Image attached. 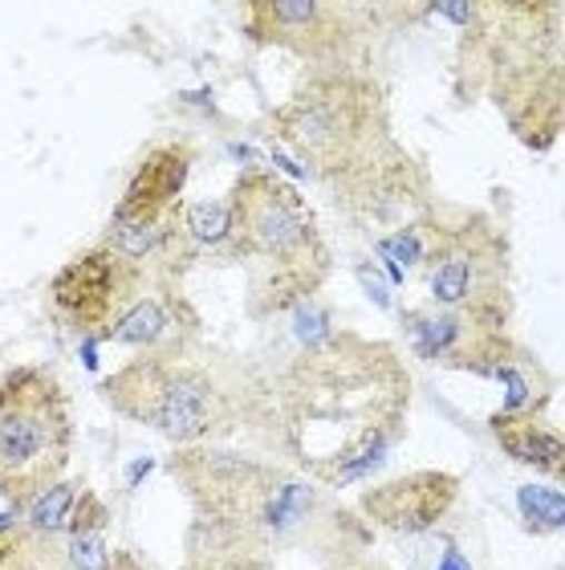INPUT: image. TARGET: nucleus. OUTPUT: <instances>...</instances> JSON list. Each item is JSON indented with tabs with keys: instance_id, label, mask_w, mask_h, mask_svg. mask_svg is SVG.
Here are the masks:
<instances>
[{
	"instance_id": "f257e3e1",
	"label": "nucleus",
	"mask_w": 565,
	"mask_h": 570,
	"mask_svg": "<svg viewBox=\"0 0 565 570\" xmlns=\"http://www.w3.org/2000/svg\"><path fill=\"white\" fill-rule=\"evenodd\" d=\"M412 380L387 343L338 334L297 355L272 383L269 432L294 473L341 489L366 476L403 432Z\"/></svg>"
},
{
	"instance_id": "a211bd4d",
	"label": "nucleus",
	"mask_w": 565,
	"mask_h": 570,
	"mask_svg": "<svg viewBox=\"0 0 565 570\" xmlns=\"http://www.w3.org/2000/svg\"><path fill=\"white\" fill-rule=\"evenodd\" d=\"M521 513L525 518H542L545 530H562V493L557 489H521Z\"/></svg>"
},
{
	"instance_id": "9d476101",
	"label": "nucleus",
	"mask_w": 565,
	"mask_h": 570,
	"mask_svg": "<svg viewBox=\"0 0 565 570\" xmlns=\"http://www.w3.org/2000/svg\"><path fill=\"white\" fill-rule=\"evenodd\" d=\"M407 338L424 358H436V363H456V367H480L496 371L500 367V351H505V338H500V326L496 322H484L476 314H464V309H412L407 314Z\"/></svg>"
},
{
	"instance_id": "7ed1b4c3",
	"label": "nucleus",
	"mask_w": 565,
	"mask_h": 570,
	"mask_svg": "<svg viewBox=\"0 0 565 570\" xmlns=\"http://www.w3.org/2000/svg\"><path fill=\"white\" fill-rule=\"evenodd\" d=\"M225 208L228 245L248 269V306L257 314L301 306L330 277V249L318 216L289 179L248 167L228 188Z\"/></svg>"
},
{
	"instance_id": "f8f14e48",
	"label": "nucleus",
	"mask_w": 565,
	"mask_h": 570,
	"mask_svg": "<svg viewBox=\"0 0 565 570\" xmlns=\"http://www.w3.org/2000/svg\"><path fill=\"white\" fill-rule=\"evenodd\" d=\"M191 176V151L188 142H159L142 155V164L135 167L127 191L115 208V220H151V216H167L184 208L179 191Z\"/></svg>"
},
{
	"instance_id": "6ab92c4d",
	"label": "nucleus",
	"mask_w": 565,
	"mask_h": 570,
	"mask_svg": "<svg viewBox=\"0 0 565 570\" xmlns=\"http://www.w3.org/2000/svg\"><path fill=\"white\" fill-rule=\"evenodd\" d=\"M107 570H147L135 554H127V550H118V554H110V567Z\"/></svg>"
},
{
	"instance_id": "0eeeda50",
	"label": "nucleus",
	"mask_w": 565,
	"mask_h": 570,
	"mask_svg": "<svg viewBox=\"0 0 565 570\" xmlns=\"http://www.w3.org/2000/svg\"><path fill=\"white\" fill-rule=\"evenodd\" d=\"M73 449L70 395L46 367L0 371V498L33 505L58 485Z\"/></svg>"
},
{
	"instance_id": "ddd939ff",
	"label": "nucleus",
	"mask_w": 565,
	"mask_h": 570,
	"mask_svg": "<svg viewBox=\"0 0 565 570\" xmlns=\"http://www.w3.org/2000/svg\"><path fill=\"white\" fill-rule=\"evenodd\" d=\"M179 570H272V559L257 542H245V538L200 522L191 530L188 559Z\"/></svg>"
},
{
	"instance_id": "f3484780",
	"label": "nucleus",
	"mask_w": 565,
	"mask_h": 570,
	"mask_svg": "<svg viewBox=\"0 0 565 570\" xmlns=\"http://www.w3.org/2000/svg\"><path fill=\"white\" fill-rule=\"evenodd\" d=\"M73 489L70 485H53L49 493H41V498L33 501V513H29V525L33 530H41V534H53V530H61V525L70 522L73 513Z\"/></svg>"
},
{
	"instance_id": "dca6fc26",
	"label": "nucleus",
	"mask_w": 565,
	"mask_h": 570,
	"mask_svg": "<svg viewBox=\"0 0 565 570\" xmlns=\"http://www.w3.org/2000/svg\"><path fill=\"white\" fill-rule=\"evenodd\" d=\"M493 428L508 456L537 464V469H562V436L557 432L533 424L529 416H496Z\"/></svg>"
},
{
	"instance_id": "6e6552de",
	"label": "nucleus",
	"mask_w": 565,
	"mask_h": 570,
	"mask_svg": "<svg viewBox=\"0 0 565 570\" xmlns=\"http://www.w3.org/2000/svg\"><path fill=\"white\" fill-rule=\"evenodd\" d=\"M427 285L439 306L464 309L484 322L505 326L508 314V253L488 220L468 216L459 225L432 220L427 249Z\"/></svg>"
},
{
	"instance_id": "39448f33",
	"label": "nucleus",
	"mask_w": 565,
	"mask_h": 570,
	"mask_svg": "<svg viewBox=\"0 0 565 570\" xmlns=\"http://www.w3.org/2000/svg\"><path fill=\"white\" fill-rule=\"evenodd\" d=\"M171 473L179 476L191 505L204 513V525L257 542L272 550L277 542L309 538L314 525L330 518L321 489L294 469L252 461L232 449H176Z\"/></svg>"
},
{
	"instance_id": "20e7f679",
	"label": "nucleus",
	"mask_w": 565,
	"mask_h": 570,
	"mask_svg": "<svg viewBox=\"0 0 565 570\" xmlns=\"http://www.w3.org/2000/svg\"><path fill=\"white\" fill-rule=\"evenodd\" d=\"M53 318L86 343L159 346L196 338V309L179 289V277L155 274L110 253L86 249L49 282Z\"/></svg>"
},
{
	"instance_id": "f03ea898",
	"label": "nucleus",
	"mask_w": 565,
	"mask_h": 570,
	"mask_svg": "<svg viewBox=\"0 0 565 570\" xmlns=\"http://www.w3.org/2000/svg\"><path fill=\"white\" fill-rule=\"evenodd\" d=\"M122 420L176 440L179 449H225L248 424H269L272 383L245 358L196 338L147 346L98 383Z\"/></svg>"
},
{
	"instance_id": "4468645a",
	"label": "nucleus",
	"mask_w": 565,
	"mask_h": 570,
	"mask_svg": "<svg viewBox=\"0 0 565 570\" xmlns=\"http://www.w3.org/2000/svg\"><path fill=\"white\" fill-rule=\"evenodd\" d=\"M107 505L95 501L90 493L73 501V513L70 522H66V534H70V567L78 570H107L110 567V554H107Z\"/></svg>"
},
{
	"instance_id": "aec40b11",
	"label": "nucleus",
	"mask_w": 565,
	"mask_h": 570,
	"mask_svg": "<svg viewBox=\"0 0 565 570\" xmlns=\"http://www.w3.org/2000/svg\"><path fill=\"white\" fill-rule=\"evenodd\" d=\"M439 570H468V567H464V559H459L456 550H448V559H444V567Z\"/></svg>"
},
{
	"instance_id": "1a4fd4ad",
	"label": "nucleus",
	"mask_w": 565,
	"mask_h": 570,
	"mask_svg": "<svg viewBox=\"0 0 565 570\" xmlns=\"http://www.w3.org/2000/svg\"><path fill=\"white\" fill-rule=\"evenodd\" d=\"M245 17L260 46L309 61H334L354 46L363 9L338 0H252L245 4Z\"/></svg>"
},
{
	"instance_id": "9b49d317",
	"label": "nucleus",
	"mask_w": 565,
	"mask_h": 570,
	"mask_svg": "<svg viewBox=\"0 0 565 570\" xmlns=\"http://www.w3.org/2000/svg\"><path fill=\"white\" fill-rule=\"evenodd\" d=\"M459 498V481L448 473H412L399 481H383L363 498V513L370 522L395 534H424L452 510Z\"/></svg>"
},
{
	"instance_id": "423d86ee",
	"label": "nucleus",
	"mask_w": 565,
	"mask_h": 570,
	"mask_svg": "<svg viewBox=\"0 0 565 570\" xmlns=\"http://www.w3.org/2000/svg\"><path fill=\"white\" fill-rule=\"evenodd\" d=\"M269 131L321 179H341L395 147L387 95L366 73H314L272 110Z\"/></svg>"
},
{
	"instance_id": "2eb2a0df",
	"label": "nucleus",
	"mask_w": 565,
	"mask_h": 570,
	"mask_svg": "<svg viewBox=\"0 0 565 570\" xmlns=\"http://www.w3.org/2000/svg\"><path fill=\"white\" fill-rule=\"evenodd\" d=\"M0 570H70V554L33 525L0 530Z\"/></svg>"
}]
</instances>
